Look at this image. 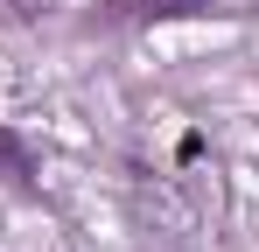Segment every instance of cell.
<instances>
[{
  "mask_svg": "<svg viewBox=\"0 0 259 252\" xmlns=\"http://www.w3.org/2000/svg\"><path fill=\"white\" fill-rule=\"evenodd\" d=\"M0 168H7L14 182H28V154H21V140H14V133H0Z\"/></svg>",
  "mask_w": 259,
  "mask_h": 252,
  "instance_id": "cell-2",
  "label": "cell"
},
{
  "mask_svg": "<svg viewBox=\"0 0 259 252\" xmlns=\"http://www.w3.org/2000/svg\"><path fill=\"white\" fill-rule=\"evenodd\" d=\"M210 0H112V21H168V14H203Z\"/></svg>",
  "mask_w": 259,
  "mask_h": 252,
  "instance_id": "cell-1",
  "label": "cell"
}]
</instances>
